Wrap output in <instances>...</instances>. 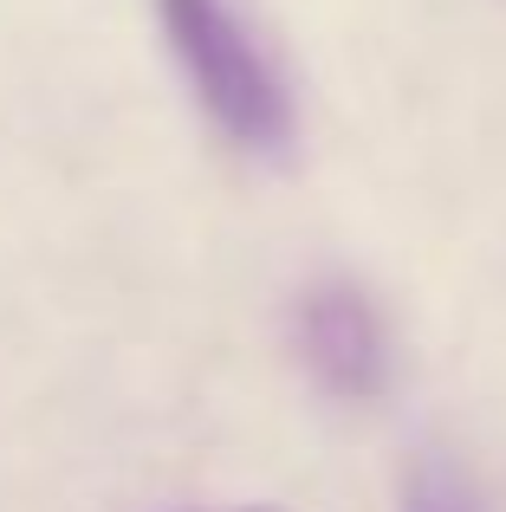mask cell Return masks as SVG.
Here are the masks:
<instances>
[{"instance_id":"6da1fadb","label":"cell","mask_w":506,"mask_h":512,"mask_svg":"<svg viewBox=\"0 0 506 512\" xmlns=\"http://www.w3.org/2000/svg\"><path fill=\"white\" fill-rule=\"evenodd\" d=\"M156 20H163L182 72H189L195 98H202V111L241 150H253V156L292 150L286 78L273 72V59L260 52V39L241 26V13L228 0H156Z\"/></svg>"},{"instance_id":"7a4b0ae2","label":"cell","mask_w":506,"mask_h":512,"mask_svg":"<svg viewBox=\"0 0 506 512\" xmlns=\"http://www.w3.org/2000/svg\"><path fill=\"white\" fill-rule=\"evenodd\" d=\"M299 357L312 363V376L344 402H370L390 383V338H383L377 305L357 286L331 279L312 286L299 305Z\"/></svg>"},{"instance_id":"3957f363","label":"cell","mask_w":506,"mask_h":512,"mask_svg":"<svg viewBox=\"0 0 506 512\" xmlns=\"http://www.w3.org/2000/svg\"><path fill=\"white\" fill-rule=\"evenodd\" d=\"M409 512H487V506L474 500V487L461 480V467L422 461L416 480H409Z\"/></svg>"},{"instance_id":"277c9868","label":"cell","mask_w":506,"mask_h":512,"mask_svg":"<svg viewBox=\"0 0 506 512\" xmlns=\"http://www.w3.org/2000/svg\"><path fill=\"white\" fill-rule=\"evenodd\" d=\"M241 512H273V506H241Z\"/></svg>"}]
</instances>
